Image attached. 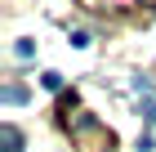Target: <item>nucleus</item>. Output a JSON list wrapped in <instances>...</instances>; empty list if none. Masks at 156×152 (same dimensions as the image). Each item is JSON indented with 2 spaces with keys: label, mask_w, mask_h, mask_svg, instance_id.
Returning <instances> with one entry per match:
<instances>
[{
  "label": "nucleus",
  "mask_w": 156,
  "mask_h": 152,
  "mask_svg": "<svg viewBox=\"0 0 156 152\" xmlns=\"http://www.w3.org/2000/svg\"><path fill=\"white\" fill-rule=\"evenodd\" d=\"M0 152H23V134H18L13 125L0 130Z\"/></svg>",
  "instance_id": "1"
},
{
  "label": "nucleus",
  "mask_w": 156,
  "mask_h": 152,
  "mask_svg": "<svg viewBox=\"0 0 156 152\" xmlns=\"http://www.w3.org/2000/svg\"><path fill=\"white\" fill-rule=\"evenodd\" d=\"M0 98H5V103H27V90H23L18 81H9L5 90H0Z\"/></svg>",
  "instance_id": "2"
},
{
  "label": "nucleus",
  "mask_w": 156,
  "mask_h": 152,
  "mask_svg": "<svg viewBox=\"0 0 156 152\" xmlns=\"http://www.w3.org/2000/svg\"><path fill=\"white\" fill-rule=\"evenodd\" d=\"M40 85H45V90H62V76H58V72H45V76H40Z\"/></svg>",
  "instance_id": "3"
},
{
  "label": "nucleus",
  "mask_w": 156,
  "mask_h": 152,
  "mask_svg": "<svg viewBox=\"0 0 156 152\" xmlns=\"http://www.w3.org/2000/svg\"><path fill=\"white\" fill-rule=\"evenodd\" d=\"M13 54H18V58H31V54H36V45H31V40H18V45H13Z\"/></svg>",
  "instance_id": "4"
},
{
  "label": "nucleus",
  "mask_w": 156,
  "mask_h": 152,
  "mask_svg": "<svg viewBox=\"0 0 156 152\" xmlns=\"http://www.w3.org/2000/svg\"><path fill=\"white\" fill-rule=\"evenodd\" d=\"M138 112H143L147 121H156V103H143V107H138Z\"/></svg>",
  "instance_id": "5"
}]
</instances>
